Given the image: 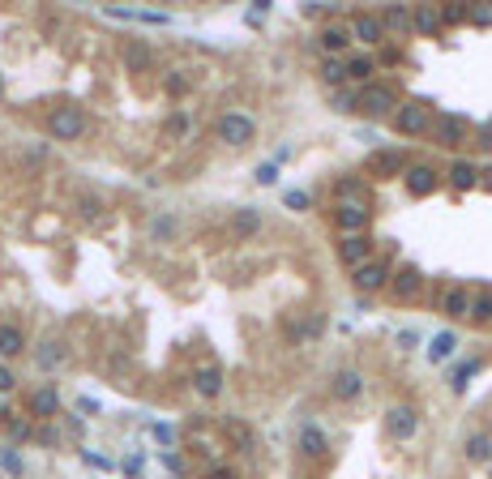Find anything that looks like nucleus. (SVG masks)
I'll use <instances>...</instances> for the list:
<instances>
[{
	"instance_id": "2",
	"label": "nucleus",
	"mask_w": 492,
	"mask_h": 479,
	"mask_svg": "<svg viewBox=\"0 0 492 479\" xmlns=\"http://www.w3.org/2000/svg\"><path fill=\"white\" fill-rule=\"evenodd\" d=\"M428 124H433L428 103H398V107H394V133L420 137V133H428Z\"/></svg>"
},
{
	"instance_id": "41",
	"label": "nucleus",
	"mask_w": 492,
	"mask_h": 479,
	"mask_svg": "<svg viewBox=\"0 0 492 479\" xmlns=\"http://www.w3.org/2000/svg\"><path fill=\"white\" fill-rule=\"evenodd\" d=\"M437 17H441V21H463L467 9H463V4H446V9H437Z\"/></svg>"
},
{
	"instance_id": "25",
	"label": "nucleus",
	"mask_w": 492,
	"mask_h": 479,
	"mask_svg": "<svg viewBox=\"0 0 492 479\" xmlns=\"http://www.w3.org/2000/svg\"><path fill=\"white\" fill-rule=\"evenodd\" d=\"M377 21H381V30H386V34H390V30H394V34H407V30H411V9L394 4V9H386Z\"/></svg>"
},
{
	"instance_id": "4",
	"label": "nucleus",
	"mask_w": 492,
	"mask_h": 479,
	"mask_svg": "<svg viewBox=\"0 0 492 479\" xmlns=\"http://www.w3.org/2000/svg\"><path fill=\"white\" fill-rule=\"evenodd\" d=\"M219 137H223L227 146L244 150V146L257 137V120H253V116H244V111H227V116L219 120Z\"/></svg>"
},
{
	"instance_id": "31",
	"label": "nucleus",
	"mask_w": 492,
	"mask_h": 479,
	"mask_svg": "<svg viewBox=\"0 0 492 479\" xmlns=\"http://www.w3.org/2000/svg\"><path fill=\"white\" fill-rule=\"evenodd\" d=\"M150 60H154V56H150L146 43H129V47H124V64H129V69L141 73V69H150Z\"/></svg>"
},
{
	"instance_id": "38",
	"label": "nucleus",
	"mask_w": 492,
	"mask_h": 479,
	"mask_svg": "<svg viewBox=\"0 0 492 479\" xmlns=\"http://www.w3.org/2000/svg\"><path fill=\"white\" fill-rule=\"evenodd\" d=\"M0 467H4L9 475H21V458H17V450H0Z\"/></svg>"
},
{
	"instance_id": "28",
	"label": "nucleus",
	"mask_w": 492,
	"mask_h": 479,
	"mask_svg": "<svg viewBox=\"0 0 492 479\" xmlns=\"http://www.w3.org/2000/svg\"><path fill=\"white\" fill-rule=\"evenodd\" d=\"M343 73H347L351 81H360V86H368V77L377 73V60H373V56H351V60L343 64Z\"/></svg>"
},
{
	"instance_id": "51",
	"label": "nucleus",
	"mask_w": 492,
	"mask_h": 479,
	"mask_svg": "<svg viewBox=\"0 0 492 479\" xmlns=\"http://www.w3.org/2000/svg\"><path fill=\"white\" fill-rule=\"evenodd\" d=\"M124 471H129V475H137V471H141V458H137V454H133V458H124Z\"/></svg>"
},
{
	"instance_id": "24",
	"label": "nucleus",
	"mask_w": 492,
	"mask_h": 479,
	"mask_svg": "<svg viewBox=\"0 0 492 479\" xmlns=\"http://www.w3.org/2000/svg\"><path fill=\"white\" fill-rule=\"evenodd\" d=\"M463 454H467V463H488L492 458V433H471V437L463 441Z\"/></svg>"
},
{
	"instance_id": "39",
	"label": "nucleus",
	"mask_w": 492,
	"mask_h": 479,
	"mask_svg": "<svg viewBox=\"0 0 492 479\" xmlns=\"http://www.w3.org/2000/svg\"><path fill=\"white\" fill-rule=\"evenodd\" d=\"M257 184H278V163H261L257 167Z\"/></svg>"
},
{
	"instance_id": "7",
	"label": "nucleus",
	"mask_w": 492,
	"mask_h": 479,
	"mask_svg": "<svg viewBox=\"0 0 492 479\" xmlns=\"http://www.w3.org/2000/svg\"><path fill=\"white\" fill-rule=\"evenodd\" d=\"M386 433H390L394 441H411V437L420 433V411H416L411 403H394V407L386 411Z\"/></svg>"
},
{
	"instance_id": "47",
	"label": "nucleus",
	"mask_w": 492,
	"mask_h": 479,
	"mask_svg": "<svg viewBox=\"0 0 492 479\" xmlns=\"http://www.w3.org/2000/svg\"><path fill=\"white\" fill-rule=\"evenodd\" d=\"M13 385H17V377H13V373H9V368H4V364H0V394H9V390H13Z\"/></svg>"
},
{
	"instance_id": "19",
	"label": "nucleus",
	"mask_w": 492,
	"mask_h": 479,
	"mask_svg": "<svg viewBox=\"0 0 492 479\" xmlns=\"http://www.w3.org/2000/svg\"><path fill=\"white\" fill-rule=\"evenodd\" d=\"M441 313L454 317V321H463V317L471 313V291H467V287H450V291L441 296Z\"/></svg>"
},
{
	"instance_id": "27",
	"label": "nucleus",
	"mask_w": 492,
	"mask_h": 479,
	"mask_svg": "<svg viewBox=\"0 0 492 479\" xmlns=\"http://www.w3.org/2000/svg\"><path fill=\"white\" fill-rule=\"evenodd\" d=\"M411 30H420V34H437V30H441V17H437V9H428V4H416V9H411Z\"/></svg>"
},
{
	"instance_id": "13",
	"label": "nucleus",
	"mask_w": 492,
	"mask_h": 479,
	"mask_svg": "<svg viewBox=\"0 0 492 479\" xmlns=\"http://www.w3.org/2000/svg\"><path fill=\"white\" fill-rule=\"evenodd\" d=\"M296 450H300L304 458H321V454H330V437H326L317 424H304L300 437H296Z\"/></svg>"
},
{
	"instance_id": "34",
	"label": "nucleus",
	"mask_w": 492,
	"mask_h": 479,
	"mask_svg": "<svg viewBox=\"0 0 492 479\" xmlns=\"http://www.w3.org/2000/svg\"><path fill=\"white\" fill-rule=\"evenodd\" d=\"M223 433H227L240 450H253V445H257V441H253V433H248L244 424H236V420H227V424H223Z\"/></svg>"
},
{
	"instance_id": "22",
	"label": "nucleus",
	"mask_w": 492,
	"mask_h": 479,
	"mask_svg": "<svg viewBox=\"0 0 492 479\" xmlns=\"http://www.w3.org/2000/svg\"><path fill=\"white\" fill-rule=\"evenodd\" d=\"M450 184H454V188H476V184H480V163H471V158L450 163Z\"/></svg>"
},
{
	"instance_id": "29",
	"label": "nucleus",
	"mask_w": 492,
	"mask_h": 479,
	"mask_svg": "<svg viewBox=\"0 0 492 479\" xmlns=\"http://www.w3.org/2000/svg\"><path fill=\"white\" fill-rule=\"evenodd\" d=\"M21 351H26V334H21L17 326H0V356L13 360V356H21Z\"/></svg>"
},
{
	"instance_id": "15",
	"label": "nucleus",
	"mask_w": 492,
	"mask_h": 479,
	"mask_svg": "<svg viewBox=\"0 0 492 479\" xmlns=\"http://www.w3.org/2000/svg\"><path fill=\"white\" fill-rule=\"evenodd\" d=\"M368 171H373V176H403V171H407V154H403V150H377V154L368 158Z\"/></svg>"
},
{
	"instance_id": "17",
	"label": "nucleus",
	"mask_w": 492,
	"mask_h": 479,
	"mask_svg": "<svg viewBox=\"0 0 492 479\" xmlns=\"http://www.w3.org/2000/svg\"><path fill=\"white\" fill-rule=\"evenodd\" d=\"M69 360V347L60 343V338H47V343H39V351H34V364H39V373H51V368H60Z\"/></svg>"
},
{
	"instance_id": "16",
	"label": "nucleus",
	"mask_w": 492,
	"mask_h": 479,
	"mask_svg": "<svg viewBox=\"0 0 492 479\" xmlns=\"http://www.w3.org/2000/svg\"><path fill=\"white\" fill-rule=\"evenodd\" d=\"M193 390H197L201 398H219V394H223V368H219V364H201V368L193 373Z\"/></svg>"
},
{
	"instance_id": "11",
	"label": "nucleus",
	"mask_w": 492,
	"mask_h": 479,
	"mask_svg": "<svg viewBox=\"0 0 492 479\" xmlns=\"http://www.w3.org/2000/svg\"><path fill=\"white\" fill-rule=\"evenodd\" d=\"M334 223H338L343 236H364L368 231V206L364 201H343L334 210Z\"/></svg>"
},
{
	"instance_id": "36",
	"label": "nucleus",
	"mask_w": 492,
	"mask_h": 479,
	"mask_svg": "<svg viewBox=\"0 0 492 479\" xmlns=\"http://www.w3.org/2000/svg\"><path fill=\"white\" fill-rule=\"evenodd\" d=\"M334 111H343V116L356 111V90H343V86H338V90H334Z\"/></svg>"
},
{
	"instance_id": "26",
	"label": "nucleus",
	"mask_w": 492,
	"mask_h": 479,
	"mask_svg": "<svg viewBox=\"0 0 492 479\" xmlns=\"http://www.w3.org/2000/svg\"><path fill=\"white\" fill-rule=\"evenodd\" d=\"M480 368H484V356H471V360H463V364L450 373V390H454V394H463V390H467V381H471Z\"/></svg>"
},
{
	"instance_id": "9",
	"label": "nucleus",
	"mask_w": 492,
	"mask_h": 479,
	"mask_svg": "<svg viewBox=\"0 0 492 479\" xmlns=\"http://www.w3.org/2000/svg\"><path fill=\"white\" fill-rule=\"evenodd\" d=\"M390 296L394 300H403V304H411L420 291H424V274L416 270V266H398V270H390Z\"/></svg>"
},
{
	"instance_id": "40",
	"label": "nucleus",
	"mask_w": 492,
	"mask_h": 479,
	"mask_svg": "<svg viewBox=\"0 0 492 479\" xmlns=\"http://www.w3.org/2000/svg\"><path fill=\"white\" fill-rule=\"evenodd\" d=\"M77 210H81L86 218H99V214H103V201H99V197H81V201H77Z\"/></svg>"
},
{
	"instance_id": "12",
	"label": "nucleus",
	"mask_w": 492,
	"mask_h": 479,
	"mask_svg": "<svg viewBox=\"0 0 492 479\" xmlns=\"http://www.w3.org/2000/svg\"><path fill=\"white\" fill-rule=\"evenodd\" d=\"M368 257H373V240H368V236H343V240H338V261H343V266L356 270V266H364Z\"/></svg>"
},
{
	"instance_id": "45",
	"label": "nucleus",
	"mask_w": 492,
	"mask_h": 479,
	"mask_svg": "<svg viewBox=\"0 0 492 479\" xmlns=\"http://www.w3.org/2000/svg\"><path fill=\"white\" fill-rule=\"evenodd\" d=\"M9 437H13V441H26V437H30V428H26L21 420H13V424H9Z\"/></svg>"
},
{
	"instance_id": "3",
	"label": "nucleus",
	"mask_w": 492,
	"mask_h": 479,
	"mask_svg": "<svg viewBox=\"0 0 492 479\" xmlns=\"http://www.w3.org/2000/svg\"><path fill=\"white\" fill-rule=\"evenodd\" d=\"M47 128H51L56 141H77V137L86 133V111H81V107H56V111L47 116Z\"/></svg>"
},
{
	"instance_id": "52",
	"label": "nucleus",
	"mask_w": 492,
	"mask_h": 479,
	"mask_svg": "<svg viewBox=\"0 0 492 479\" xmlns=\"http://www.w3.org/2000/svg\"><path fill=\"white\" fill-rule=\"evenodd\" d=\"M4 415H9V411H4V403H0V420H4Z\"/></svg>"
},
{
	"instance_id": "37",
	"label": "nucleus",
	"mask_w": 492,
	"mask_h": 479,
	"mask_svg": "<svg viewBox=\"0 0 492 479\" xmlns=\"http://www.w3.org/2000/svg\"><path fill=\"white\" fill-rule=\"evenodd\" d=\"M283 201H287V210H308V206H313V197H308L304 188H291V193H283Z\"/></svg>"
},
{
	"instance_id": "46",
	"label": "nucleus",
	"mask_w": 492,
	"mask_h": 479,
	"mask_svg": "<svg viewBox=\"0 0 492 479\" xmlns=\"http://www.w3.org/2000/svg\"><path fill=\"white\" fill-rule=\"evenodd\" d=\"M150 433H154V441H159V445H171V441H176V437H171V428H163V424H154Z\"/></svg>"
},
{
	"instance_id": "6",
	"label": "nucleus",
	"mask_w": 492,
	"mask_h": 479,
	"mask_svg": "<svg viewBox=\"0 0 492 479\" xmlns=\"http://www.w3.org/2000/svg\"><path fill=\"white\" fill-rule=\"evenodd\" d=\"M326 394H330V403H356V398H364V373L360 368H338L330 377Z\"/></svg>"
},
{
	"instance_id": "43",
	"label": "nucleus",
	"mask_w": 492,
	"mask_h": 479,
	"mask_svg": "<svg viewBox=\"0 0 492 479\" xmlns=\"http://www.w3.org/2000/svg\"><path fill=\"white\" fill-rule=\"evenodd\" d=\"M167 133H171V137H184V133H189V116H171V120H167Z\"/></svg>"
},
{
	"instance_id": "5",
	"label": "nucleus",
	"mask_w": 492,
	"mask_h": 479,
	"mask_svg": "<svg viewBox=\"0 0 492 479\" xmlns=\"http://www.w3.org/2000/svg\"><path fill=\"white\" fill-rule=\"evenodd\" d=\"M433 141L437 146H463L467 137H471V124H467V116H454V111H441V116H433Z\"/></svg>"
},
{
	"instance_id": "50",
	"label": "nucleus",
	"mask_w": 492,
	"mask_h": 479,
	"mask_svg": "<svg viewBox=\"0 0 492 479\" xmlns=\"http://www.w3.org/2000/svg\"><path fill=\"white\" fill-rule=\"evenodd\" d=\"M210 479H236L231 467H210Z\"/></svg>"
},
{
	"instance_id": "30",
	"label": "nucleus",
	"mask_w": 492,
	"mask_h": 479,
	"mask_svg": "<svg viewBox=\"0 0 492 479\" xmlns=\"http://www.w3.org/2000/svg\"><path fill=\"white\" fill-rule=\"evenodd\" d=\"M347 43H351V34H347L343 26H326V30H321V47L330 51V60H334V56H338Z\"/></svg>"
},
{
	"instance_id": "32",
	"label": "nucleus",
	"mask_w": 492,
	"mask_h": 479,
	"mask_svg": "<svg viewBox=\"0 0 492 479\" xmlns=\"http://www.w3.org/2000/svg\"><path fill=\"white\" fill-rule=\"evenodd\" d=\"M176 227H180L176 214H154V218H150V240H171Z\"/></svg>"
},
{
	"instance_id": "48",
	"label": "nucleus",
	"mask_w": 492,
	"mask_h": 479,
	"mask_svg": "<svg viewBox=\"0 0 492 479\" xmlns=\"http://www.w3.org/2000/svg\"><path fill=\"white\" fill-rule=\"evenodd\" d=\"M86 463H90V467H99V471H111V463H107V458H99V454H90V450H86Z\"/></svg>"
},
{
	"instance_id": "42",
	"label": "nucleus",
	"mask_w": 492,
	"mask_h": 479,
	"mask_svg": "<svg viewBox=\"0 0 492 479\" xmlns=\"http://www.w3.org/2000/svg\"><path fill=\"white\" fill-rule=\"evenodd\" d=\"M163 86H167V94H184V90H189V77H180V69H176Z\"/></svg>"
},
{
	"instance_id": "1",
	"label": "nucleus",
	"mask_w": 492,
	"mask_h": 479,
	"mask_svg": "<svg viewBox=\"0 0 492 479\" xmlns=\"http://www.w3.org/2000/svg\"><path fill=\"white\" fill-rule=\"evenodd\" d=\"M394 107H398V94H394L390 86H381V81H368V86L356 90V111H368V116H394Z\"/></svg>"
},
{
	"instance_id": "18",
	"label": "nucleus",
	"mask_w": 492,
	"mask_h": 479,
	"mask_svg": "<svg viewBox=\"0 0 492 479\" xmlns=\"http://www.w3.org/2000/svg\"><path fill=\"white\" fill-rule=\"evenodd\" d=\"M257 231H261V210L240 206V210L231 214V236H236V240H248V236H257Z\"/></svg>"
},
{
	"instance_id": "14",
	"label": "nucleus",
	"mask_w": 492,
	"mask_h": 479,
	"mask_svg": "<svg viewBox=\"0 0 492 479\" xmlns=\"http://www.w3.org/2000/svg\"><path fill=\"white\" fill-rule=\"evenodd\" d=\"M347 34H351V39H360V43H368V47L386 39V30H381V21H377L373 13H356V17H351V26H347Z\"/></svg>"
},
{
	"instance_id": "33",
	"label": "nucleus",
	"mask_w": 492,
	"mask_h": 479,
	"mask_svg": "<svg viewBox=\"0 0 492 479\" xmlns=\"http://www.w3.org/2000/svg\"><path fill=\"white\" fill-rule=\"evenodd\" d=\"M471 321H492V291H476L471 296Z\"/></svg>"
},
{
	"instance_id": "44",
	"label": "nucleus",
	"mask_w": 492,
	"mask_h": 479,
	"mask_svg": "<svg viewBox=\"0 0 492 479\" xmlns=\"http://www.w3.org/2000/svg\"><path fill=\"white\" fill-rule=\"evenodd\" d=\"M467 17H471L476 26H488V21H492V9H467Z\"/></svg>"
},
{
	"instance_id": "35",
	"label": "nucleus",
	"mask_w": 492,
	"mask_h": 479,
	"mask_svg": "<svg viewBox=\"0 0 492 479\" xmlns=\"http://www.w3.org/2000/svg\"><path fill=\"white\" fill-rule=\"evenodd\" d=\"M321 81L338 90V86L347 81V73H343V60H326V64H321Z\"/></svg>"
},
{
	"instance_id": "8",
	"label": "nucleus",
	"mask_w": 492,
	"mask_h": 479,
	"mask_svg": "<svg viewBox=\"0 0 492 479\" xmlns=\"http://www.w3.org/2000/svg\"><path fill=\"white\" fill-rule=\"evenodd\" d=\"M351 283H356V291H360V296L386 291V283H390V266H386V261H377V257H368L364 266H356V270H351Z\"/></svg>"
},
{
	"instance_id": "21",
	"label": "nucleus",
	"mask_w": 492,
	"mask_h": 479,
	"mask_svg": "<svg viewBox=\"0 0 492 479\" xmlns=\"http://www.w3.org/2000/svg\"><path fill=\"white\" fill-rule=\"evenodd\" d=\"M60 411V394L51 390V385H43V390H34L30 394V415H39V420H51Z\"/></svg>"
},
{
	"instance_id": "20",
	"label": "nucleus",
	"mask_w": 492,
	"mask_h": 479,
	"mask_svg": "<svg viewBox=\"0 0 492 479\" xmlns=\"http://www.w3.org/2000/svg\"><path fill=\"white\" fill-rule=\"evenodd\" d=\"M334 197H338V206H343V201H364V206H368V184H364V176H343V180L334 184Z\"/></svg>"
},
{
	"instance_id": "49",
	"label": "nucleus",
	"mask_w": 492,
	"mask_h": 479,
	"mask_svg": "<svg viewBox=\"0 0 492 479\" xmlns=\"http://www.w3.org/2000/svg\"><path fill=\"white\" fill-rule=\"evenodd\" d=\"M77 411H81V415H94V411H99V403H90V398H77Z\"/></svg>"
},
{
	"instance_id": "23",
	"label": "nucleus",
	"mask_w": 492,
	"mask_h": 479,
	"mask_svg": "<svg viewBox=\"0 0 492 479\" xmlns=\"http://www.w3.org/2000/svg\"><path fill=\"white\" fill-rule=\"evenodd\" d=\"M454 351H458V334H454V330L433 334V343H428V360H433V364H446Z\"/></svg>"
},
{
	"instance_id": "10",
	"label": "nucleus",
	"mask_w": 492,
	"mask_h": 479,
	"mask_svg": "<svg viewBox=\"0 0 492 479\" xmlns=\"http://www.w3.org/2000/svg\"><path fill=\"white\" fill-rule=\"evenodd\" d=\"M403 184H407V193H411V197H433V193H437V184H441V176H437V167H433V163H411V167L403 171Z\"/></svg>"
},
{
	"instance_id": "53",
	"label": "nucleus",
	"mask_w": 492,
	"mask_h": 479,
	"mask_svg": "<svg viewBox=\"0 0 492 479\" xmlns=\"http://www.w3.org/2000/svg\"><path fill=\"white\" fill-rule=\"evenodd\" d=\"M0 94H4V81H0Z\"/></svg>"
}]
</instances>
